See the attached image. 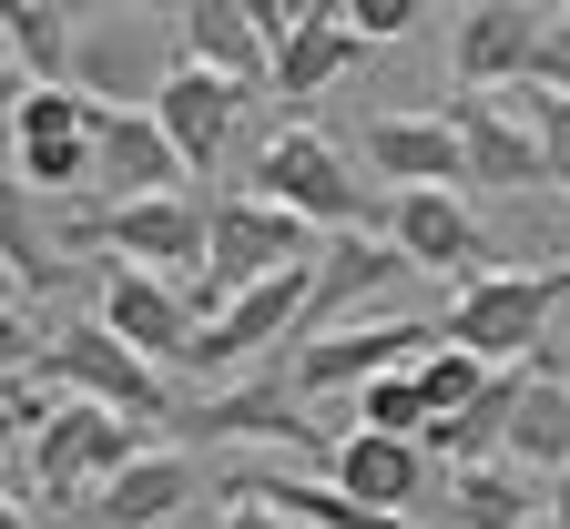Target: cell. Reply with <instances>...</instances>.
I'll return each mask as SVG.
<instances>
[{
  "mask_svg": "<svg viewBox=\"0 0 570 529\" xmlns=\"http://www.w3.org/2000/svg\"><path fill=\"white\" fill-rule=\"evenodd\" d=\"M540 529H550V519H540Z\"/></svg>",
  "mask_w": 570,
  "mask_h": 529,
  "instance_id": "37",
  "label": "cell"
},
{
  "mask_svg": "<svg viewBox=\"0 0 570 529\" xmlns=\"http://www.w3.org/2000/svg\"><path fill=\"white\" fill-rule=\"evenodd\" d=\"M560 306H570V265H499V275H479V285L449 295V326H439V336L469 346V356L499 366V376H520V366H540Z\"/></svg>",
  "mask_w": 570,
  "mask_h": 529,
  "instance_id": "1",
  "label": "cell"
},
{
  "mask_svg": "<svg viewBox=\"0 0 570 529\" xmlns=\"http://www.w3.org/2000/svg\"><path fill=\"white\" fill-rule=\"evenodd\" d=\"M214 529H296V519H275V509H255V499H235L225 519H214Z\"/></svg>",
  "mask_w": 570,
  "mask_h": 529,
  "instance_id": "33",
  "label": "cell"
},
{
  "mask_svg": "<svg viewBox=\"0 0 570 529\" xmlns=\"http://www.w3.org/2000/svg\"><path fill=\"white\" fill-rule=\"evenodd\" d=\"M530 82H540V92H560V102H570V11H560V21H550V41H540V71H530Z\"/></svg>",
  "mask_w": 570,
  "mask_h": 529,
  "instance_id": "31",
  "label": "cell"
},
{
  "mask_svg": "<svg viewBox=\"0 0 570 529\" xmlns=\"http://www.w3.org/2000/svg\"><path fill=\"white\" fill-rule=\"evenodd\" d=\"M306 275H316V265H285V275H265L255 295H235V306L194 336L184 366H194V376H235V366H255L265 346H296V336H306Z\"/></svg>",
  "mask_w": 570,
  "mask_h": 529,
  "instance_id": "9",
  "label": "cell"
},
{
  "mask_svg": "<svg viewBox=\"0 0 570 529\" xmlns=\"http://www.w3.org/2000/svg\"><path fill=\"white\" fill-rule=\"evenodd\" d=\"M11 336H21V316H11V275H0V356H21Z\"/></svg>",
  "mask_w": 570,
  "mask_h": 529,
  "instance_id": "34",
  "label": "cell"
},
{
  "mask_svg": "<svg viewBox=\"0 0 570 529\" xmlns=\"http://www.w3.org/2000/svg\"><path fill=\"white\" fill-rule=\"evenodd\" d=\"M71 245H112L142 275L194 285L204 275V245H214V204L194 184L184 194H154V204H92V214H71Z\"/></svg>",
  "mask_w": 570,
  "mask_h": 529,
  "instance_id": "4",
  "label": "cell"
},
{
  "mask_svg": "<svg viewBox=\"0 0 570 529\" xmlns=\"http://www.w3.org/2000/svg\"><path fill=\"white\" fill-rule=\"evenodd\" d=\"M316 224H296V214H275L265 194H214V245H204V275L184 285V306H194V336L235 306V295H255L265 275H285V265H316Z\"/></svg>",
  "mask_w": 570,
  "mask_h": 529,
  "instance_id": "2",
  "label": "cell"
},
{
  "mask_svg": "<svg viewBox=\"0 0 570 529\" xmlns=\"http://www.w3.org/2000/svg\"><path fill=\"white\" fill-rule=\"evenodd\" d=\"M0 529H31V519H21V509H11V499H0Z\"/></svg>",
  "mask_w": 570,
  "mask_h": 529,
  "instance_id": "36",
  "label": "cell"
},
{
  "mask_svg": "<svg viewBox=\"0 0 570 529\" xmlns=\"http://www.w3.org/2000/svg\"><path fill=\"white\" fill-rule=\"evenodd\" d=\"M0 51L31 71V92H61L71 61H82V11H61V0H0Z\"/></svg>",
  "mask_w": 570,
  "mask_h": 529,
  "instance_id": "23",
  "label": "cell"
},
{
  "mask_svg": "<svg viewBox=\"0 0 570 529\" xmlns=\"http://www.w3.org/2000/svg\"><path fill=\"white\" fill-rule=\"evenodd\" d=\"M428 346H439V326H417V316H367V326H346V336L285 346V388H296V398H336V388H356V398H367L377 376L417 366Z\"/></svg>",
  "mask_w": 570,
  "mask_h": 529,
  "instance_id": "7",
  "label": "cell"
},
{
  "mask_svg": "<svg viewBox=\"0 0 570 529\" xmlns=\"http://www.w3.org/2000/svg\"><path fill=\"white\" fill-rule=\"evenodd\" d=\"M142 112L164 123V143L184 154V174H214V154H225V133H235V112H245V92L214 82V71H194V61H174Z\"/></svg>",
  "mask_w": 570,
  "mask_h": 529,
  "instance_id": "17",
  "label": "cell"
},
{
  "mask_svg": "<svg viewBox=\"0 0 570 529\" xmlns=\"http://www.w3.org/2000/svg\"><path fill=\"white\" fill-rule=\"evenodd\" d=\"M346 21H356V41H407L428 11L417 0H346Z\"/></svg>",
  "mask_w": 570,
  "mask_h": 529,
  "instance_id": "30",
  "label": "cell"
},
{
  "mask_svg": "<svg viewBox=\"0 0 570 529\" xmlns=\"http://www.w3.org/2000/svg\"><path fill=\"white\" fill-rule=\"evenodd\" d=\"M225 489L255 499V509H275V519H296V529H417V519H387V509H356L346 489L296 479V469H225Z\"/></svg>",
  "mask_w": 570,
  "mask_h": 529,
  "instance_id": "21",
  "label": "cell"
},
{
  "mask_svg": "<svg viewBox=\"0 0 570 529\" xmlns=\"http://www.w3.org/2000/svg\"><path fill=\"white\" fill-rule=\"evenodd\" d=\"M92 164H102L112 204H154V194H184V154L164 143V123H154V112H112V102H102Z\"/></svg>",
  "mask_w": 570,
  "mask_h": 529,
  "instance_id": "19",
  "label": "cell"
},
{
  "mask_svg": "<svg viewBox=\"0 0 570 529\" xmlns=\"http://www.w3.org/2000/svg\"><path fill=\"white\" fill-rule=\"evenodd\" d=\"M184 499H194V459H184V448H142V459L102 489V519L112 529H164Z\"/></svg>",
  "mask_w": 570,
  "mask_h": 529,
  "instance_id": "25",
  "label": "cell"
},
{
  "mask_svg": "<svg viewBox=\"0 0 570 529\" xmlns=\"http://www.w3.org/2000/svg\"><path fill=\"white\" fill-rule=\"evenodd\" d=\"M0 275L11 285H51V245L31 224V184L21 174H0Z\"/></svg>",
  "mask_w": 570,
  "mask_h": 529,
  "instance_id": "27",
  "label": "cell"
},
{
  "mask_svg": "<svg viewBox=\"0 0 570 529\" xmlns=\"http://www.w3.org/2000/svg\"><path fill=\"white\" fill-rule=\"evenodd\" d=\"M387 245H397L417 275H449V285L499 275V265H489V235H479V214H469L459 194H397V204H387Z\"/></svg>",
  "mask_w": 570,
  "mask_h": 529,
  "instance_id": "14",
  "label": "cell"
},
{
  "mask_svg": "<svg viewBox=\"0 0 570 529\" xmlns=\"http://www.w3.org/2000/svg\"><path fill=\"white\" fill-rule=\"evenodd\" d=\"M560 11H540V0H469V11L449 21V71L459 92H520L540 71V41H550Z\"/></svg>",
  "mask_w": 570,
  "mask_h": 529,
  "instance_id": "8",
  "label": "cell"
},
{
  "mask_svg": "<svg viewBox=\"0 0 570 529\" xmlns=\"http://www.w3.org/2000/svg\"><path fill=\"white\" fill-rule=\"evenodd\" d=\"M439 509L459 529H540L550 519V489H530V469H510V459H479V469H449L439 479Z\"/></svg>",
  "mask_w": 570,
  "mask_h": 529,
  "instance_id": "22",
  "label": "cell"
},
{
  "mask_svg": "<svg viewBox=\"0 0 570 529\" xmlns=\"http://www.w3.org/2000/svg\"><path fill=\"white\" fill-rule=\"evenodd\" d=\"M439 112H449L459 143H469V184H479V194H530V184H550L540 133H530L510 102H499V92H449Z\"/></svg>",
  "mask_w": 570,
  "mask_h": 529,
  "instance_id": "15",
  "label": "cell"
},
{
  "mask_svg": "<svg viewBox=\"0 0 570 529\" xmlns=\"http://www.w3.org/2000/svg\"><path fill=\"white\" fill-rule=\"evenodd\" d=\"M184 428H194V438H275V448H316L306 398L285 388L275 366H265V376H245V388H225V398H194V408H184Z\"/></svg>",
  "mask_w": 570,
  "mask_h": 529,
  "instance_id": "20",
  "label": "cell"
},
{
  "mask_svg": "<svg viewBox=\"0 0 570 529\" xmlns=\"http://www.w3.org/2000/svg\"><path fill=\"white\" fill-rule=\"evenodd\" d=\"M326 489H346L356 509H387V519H407L428 489H439V459H428L417 438H377V428H346V438H326V469H316Z\"/></svg>",
  "mask_w": 570,
  "mask_h": 529,
  "instance_id": "12",
  "label": "cell"
},
{
  "mask_svg": "<svg viewBox=\"0 0 570 529\" xmlns=\"http://www.w3.org/2000/svg\"><path fill=\"white\" fill-rule=\"evenodd\" d=\"M540 489H550V529H570V469H560V479H540Z\"/></svg>",
  "mask_w": 570,
  "mask_h": 529,
  "instance_id": "35",
  "label": "cell"
},
{
  "mask_svg": "<svg viewBox=\"0 0 570 529\" xmlns=\"http://www.w3.org/2000/svg\"><path fill=\"white\" fill-rule=\"evenodd\" d=\"M356 154H367L397 194H469V143L449 112H377L356 133Z\"/></svg>",
  "mask_w": 570,
  "mask_h": 529,
  "instance_id": "13",
  "label": "cell"
},
{
  "mask_svg": "<svg viewBox=\"0 0 570 529\" xmlns=\"http://www.w3.org/2000/svg\"><path fill=\"white\" fill-rule=\"evenodd\" d=\"M397 275H417V265H407L387 235H336V245L316 255V275H306V336H296V346L367 326V306H377V295H387Z\"/></svg>",
  "mask_w": 570,
  "mask_h": 529,
  "instance_id": "11",
  "label": "cell"
},
{
  "mask_svg": "<svg viewBox=\"0 0 570 529\" xmlns=\"http://www.w3.org/2000/svg\"><path fill=\"white\" fill-rule=\"evenodd\" d=\"M356 428H377V438H428V398H417V366L377 376V388L356 398Z\"/></svg>",
  "mask_w": 570,
  "mask_h": 529,
  "instance_id": "29",
  "label": "cell"
},
{
  "mask_svg": "<svg viewBox=\"0 0 570 529\" xmlns=\"http://www.w3.org/2000/svg\"><path fill=\"white\" fill-rule=\"evenodd\" d=\"M510 469H570V376L520 366V408H510Z\"/></svg>",
  "mask_w": 570,
  "mask_h": 529,
  "instance_id": "24",
  "label": "cell"
},
{
  "mask_svg": "<svg viewBox=\"0 0 570 529\" xmlns=\"http://www.w3.org/2000/svg\"><path fill=\"white\" fill-rule=\"evenodd\" d=\"M92 326H112L142 366H184L194 356V306H184V285L164 275H142V265H102V295H92Z\"/></svg>",
  "mask_w": 570,
  "mask_h": 529,
  "instance_id": "10",
  "label": "cell"
},
{
  "mask_svg": "<svg viewBox=\"0 0 570 529\" xmlns=\"http://www.w3.org/2000/svg\"><path fill=\"white\" fill-rule=\"evenodd\" d=\"M530 133H540V164H550V194H570V102L560 92H540V82H520V92H499Z\"/></svg>",
  "mask_w": 570,
  "mask_h": 529,
  "instance_id": "28",
  "label": "cell"
},
{
  "mask_svg": "<svg viewBox=\"0 0 570 529\" xmlns=\"http://www.w3.org/2000/svg\"><path fill=\"white\" fill-rule=\"evenodd\" d=\"M489 388H499V366H479V356H469V346H449V336L417 356V398H428V428L469 418V408H479Z\"/></svg>",
  "mask_w": 570,
  "mask_h": 529,
  "instance_id": "26",
  "label": "cell"
},
{
  "mask_svg": "<svg viewBox=\"0 0 570 529\" xmlns=\"http://www.w3.org/2000/svg\"><path fill=\"white\" fill-rule=\"evenodd\" d=\"M174 61L214 71V82H235V92L275 82V51L255 31V0H194V11H174Z\"/></svg>",
  "mask_w": 570,
  "mask_h": 529,
  "instance_id": "16",
  "label": "cell"
},
{
  "mask_svg": "<svg viewBox=\"0 0 570 529\" xmlns=\"http://www.w3.org/2000/svg\"><path fill=\"white\" fill-rule=\"evenodd\" d=\"M356 61H367V41H356V21L336 11V0H296V31H285V51H275V102L306 112L326 82H346Z\"/></svg>",
  "mask_w": 570,
  "mask_h": 529,
  "instance_id": "18",
  "label": "cell"
},
{
  "mask_svg": "<svg viewBox=\"0 0 570 529\" xmlns=\"http://www.w3.org/2000/svg\"><path fill=\"white\" fill-rule=\"evenodd\" d=\"M132 459H142V428L112 418V408H82V398H61L31 428V489L41 499H102Z\"/></svg>",
  "mask_w": 570,
  "mask_h": 529,
  "instance_id": "6",
  "label": "cell"
},
{
  "mask_svg": "<svg viewBox=\"0 0 570 529\" xmlns=\"http://www.w3.org/2000/svg\"><path fill=\"white\" fill-rule=\"evenodd\" d=\"M21 102H31V82H21V61L0 51V123H21Z\"/></svg>",
  "mask_w": 570,
  "mask_h": 529,
  "instance_id": "32",
  "label": "cell"
},
{
  "mask_svg": "<svg viewBox=\"0 0 570 529\" xmlns=\"http://www.w3.org/2000/svg\"><path fill=\"white\" fill-rule=\"evenodd\" d=\"M255 194H265L275 214H296V224H326V235H367V184H356V164L336 154L316 123H275V133H265Z\"/></svg>",
  "mask_w": 570,
  "mask_h": 529,
  "instance_id": "3",
  "label": "cell"
},
{
  "mask_svg": "<svg viewBox=\"0 0 570 529\" xmlns=\"http://www.w3.org/2000/svg\"><path fill=\"white\" fill-rule=\"evenodd\" d=\"M41 388H71L82 408H112V418H132V428L174 418V376L142 366L112 326H61V336L41 346Z\"/></svg>",
  "mask_w": 570,
  "mask_h": 529,
  "instance_id": "5",
  "label": "cell"
}]
</instances>
